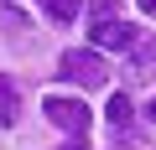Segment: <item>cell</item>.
Returning <instances> with one entry per match:
<instances>
[{
	"label": "cell",
	"instance_id": "cell-1",
	"mask_svg": "<svg viewBox=\"0 0 156 150\" xmlns=\"http://www.w3.org/2000/svg\"><path fill=\"white\" fill-rule=\"evenodd\" d=\"M57 78H68V83H78V88H104L109 83V67H104V57L89 47H73V52H62V62H57Z\"/></svg>",
	"mask_w": 156,
	"mask_h": 150
},
{
	"label": "cell",
	"instance_id": "cell-2",
	"mask_svg": "<svg viewBox=\"0 0 156 150\" xmlns=\"http://www.w3.org/2000/svg\"><path fill=\"white\" fill-rule=\"evenodd\" d=\"M42 114L62 129V135H73V140H89V124H94V114H89V104L83 98H42Z\"/></svg>",
	"mask_w": 156,
	"mask_h": 150
},
{
	"label": "cell",
	"instance_id": "cell-3",
	"mask_svg": "<svg viewBox=\"0 0 156 150\" xmlns=\"http://www.w3.org/2000/svg\"><path fill=\"white\" fill-rule=\"evenodd\" d=\"M89 36H94V47H104V52H130V47H135V36H140V26H130V21H115V16H109V21H94V31H89Z\"/></svg>",
	"mask_w": 156,
	"mask_h": 150
},
{
	"label": "cell",
	"instance_id": "cell-4",
	"mask_svg": "<svg viewBox=\"0 0 156 150\" xmlns=\"http://www.w3.org/2000/svg\"><path fill=\"white\" fill-rule=\"evenodd\" d=\"M16 114H21V93L11 78H0V124H16Z\"/></svg>",
	"mask_w": 156,
	"mask_h": 150
},
{
	"label": "cell",
	"instance_id": "cell-5",
	"mask_svg": "<svg viewBox=\"0 0 156 150\" xmlns=\"http://www.w3.org/2000/svg\"><path fill=\"white\" fill-rule=\"evenodd\" d=\"M130 119H135L130 98H125V93H109V124H115V129H130Z\"/></svg>",
	"mask_w": 156,
	"mask_h": 150
},
{
	"label": "cell",
	"instance_id": "cell-6",
	"mask_svg": "<svg viewBox=\"0 0 156 150\" xmlns=\"http://www.w3.org/2000/svg\"><path fill=\"white\" fill-rule=\"evenodd\" d=\"M42 5L52 11V21H73V16H78V5H83V0H42Z\"/></svg>",
	"mask_w": 156,
	"mask_h": 150
},
{
	"label": "cell",
	"instance_id": "cell-7",
	"mask_svg": "<svg viewBox=\"0 0 156 150\" xmlns=\"http://www.w3.org/2000/svg\"><path fill=\"white\" fill-rule=\"evenodd\" d=\"M89 11H94V21H109V11H115V0H94Z\"/></svg>",
	"mask_w": 156,
	"mask_h": 150
},
{
	"label": "cell",
	"instance_id": "cell-8",
	"mask_svg": "<svg viewBox=\"0 0 156 150\" xmlns=\"http://www.w3.org/2000/svg\"><path fill=\"white\" fill-rule=\"evenodd\" d=\"M57 150H83V140H68V145H57Z\"/></svg>",
	"mask_w": 156,
	"mask_h": 150
},
{
	"label": "cell",
	"instance_id": "cell-9",
	"mask_svg": "<svg viewBox=\"0 0 156 150\" xmlns=\"http://www.w3.org/2000/svg\"><path fill=\"white\" fill-rule=\"evenodd\" d=\"M140 11H151V16H156V0H140Z\"/></svg>",
	"mask_w": 156,
	"mask_h": 150
},
{
	"label": "cell",
	"instance_id": "cell-10",
	"mask_svg": "<svg viewBox=\"0 0 156 150\" xmlns=\"http://www.w3.org/2000/svg\"><path fill=\"white\" fill-rule=\"evenodd\" d=\"M146 119H156V98H151V109H146Z\"/></svg>",
	"mask_w": 156,
	"mask_h": 150
}]
</instances>
